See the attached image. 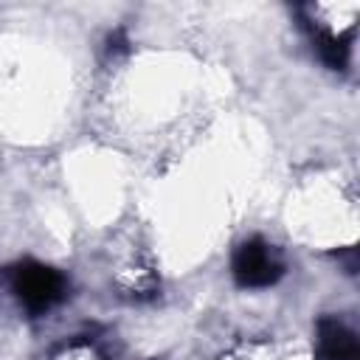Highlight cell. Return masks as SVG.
Returning a JSON list of instances; mask_svg holds the SVG:
<instances>
[{
	"label": "cell",
	"mask_w": 360,
	"mask_h": 360,
	"mask_svg": "<svg viewBox=\"0 0 360 360\" xmlns=\"http://www.w3.org/2000/svg\"><path fill=\"white\" fill-rule=\"evenodd\" d=\"M233 276L242 287H267L281 276V259L270 245L248 242L233 256Z\"/></svg>",
	"instance_id": "cell-1"
},
{
	"label": "cell",
	"mask_w": 360,
	"mask_h": 360,
	"mask_svg": "<svg viewBox=\"0 0 360 360\" xmlns=\"http://www.w3.org/2000/svg\"><path fill=\"white\" fill-rule=\"evenodd\" d=\"M62 276L42 264H22L14 270V292L31 309H48L62 298Z\"/></svg>",
	"instance_id": "cell-2"
},
{
	"label": "cell",
	"mask_w": 360,
	"mask_h": 360,
	"mask_svg": "<svg viewBox=\"0 0 360 360\" xmlns=\"http://www.w3.org/2000/svg\"><path fill=\"white\" fill-rule=\"evenodd\" d=\"M357 340L338 321L318 323V360H354Z\"/></svg>",
	"instance_id": "cell-3"
}]
</instances>
